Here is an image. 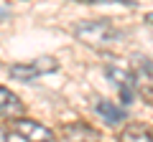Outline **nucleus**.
Returning a JSON list of instances; mask_svg holds the SVG:
<instances>
[{
    "instance_id": "nucleus-1",
    "label": "nucleus",
    "mask_w": 153,
    "mask_h": 142,
    "mask_svg": "<svg viewBox=\"0 0 153 142\" xmlns=\"http://www.w3.org/2000/svg\"><path fill=\"white\" fill-rule=\"evenodd\" d=\"M74 36L92 48H110V46L120 43L125 33L107 20H94V23H79L74 28Z\"/></svg>"
},
{
    "instance_id": "nucleus-2",
    "label": "nucleus",
    "mask_w": 153,
    "mask_h": 142,
    "mask_svg": "<svg viewBox=\"0 0 153 142\" xmlns=\"http://www.w3.org/2000/svg\"><path fill=\"white\" fill-rule=\"evenodd\" d=\"M59 69V61L54 56H38L31 64H13L10 66V79H18V81H31V79H38L44 74H51V71Z\"/></svg>"
},
{
    "instance_id": "nucleus-3",
    "label": "nucleus",
    "mask_w": 153,
    "mask_h": 142,
    "mask_svg": "<svg viewBox=\"0 0 153 142\" xmlns=\"http://www.w3.org/2000/svg\"><path fill=\"white\" fill-rule=\"evenodd\" d=\"M10 130L16 132V135L21 137L23 142H54V132H51L46 124L36 122V119L18 117V119H13Z\"/></svg>"
},
{
    "instance_id": "nucleus-4",
    "label": "nucleus",
    "mask_w": 153,
    "mask_h": 142,
    "mask_svg": "<svg viewBox=\"0 0 153 142\" xmlns=\"http://www.w3.org/2000/svg\"><path fill=\"white\" fill-rule=\"evenodd\" d=\"M105 74H107V79L115 86L120 89V102L128 107L133 102V91H135V76H133V71L120 69V66H105Z\"/></svg>"
},
{
    "instance_id": "nucleus-5",
    "label": "nucleus",
    "mask_w": 153,
    "mask_h": 142,
    "mask_svg": "<svg viewBox=\"0 0 153 142\" xmlns=\"http://www.w3.org/2000/svg\"><path fill=\"white\" fill-rule=\"evenodd\" d=\"M130 71L135 76V89L140 94H151L153 91V61L138 53V56H133Z\"/></svg>"
},
{
    "instance_id": "nucleus-6",
    "label": "nucleus",
    "mask_w": 153,
    "mask_h": 142,
    "mask_svg": "<svg viewBox=\"0 0 153 142\" xmlns=\"http://www.w3.org/2000/svg\"><path fill=\"white\" fill-rule=\"evenodd\" d=\"M64 140L69 142H100V132L87 122H74V124H64Z\"/></svg>"
},
{
    "instance_id": "nucleus-7",
    "label": "nucleus",
    "mask_w": 153,
    "mask_h": 142,
    "mask_svg": "<svg viewBox=\"0 0 153 142\" xmlns=\"http://www.w3.org/2000/svg\"><path fill=\"white\" fill-rule=\"evenodd\" d=\"M94 112H97L107 124H120L123 119H128V112L123 109V107H117V104L107 102V99H100V102L94 104Z\"/></svg>"
},
{
    "instance_id": "nucleus-8",
    "label": "nucleus",
    "mask_w": 153,
    "mask_h": 142,
    "mask_svg": "<svg viewBox=\"0 0 153 142\" xmlns=\"http://www.w3.org/2000/svg\"><path fill=\"white\" fill-rule=\"evenodd\" d=\"M0 114L3 117H21L23 114V102L5 86H0Z\"/></svg>"
},
{
    "instance_id": "nucleus-9",
    "label": "nucleus",
    "mask_w": 153,
    "mask_h": 142,
    "mask_svg": "<svg viewBox=\"0 0 153 142\" xmlns=\"http://www.w3.org/2000/svg\"><path fill=\"white\" fill-rule=\"evenodd\" d=\"M120 142H153V135L140 124H128L125 130L117 135Z\"/></svg>"
},
{
    "instance_id": "nucleus-10",
    "label": "nucleus",
    "mask_w": 153,
    "mask_h": 142,
    "mask_svg": "<svg viewBox=\"0 0 153 142\" xmlns=\"http://www.w3.org/2000/svg\"><path fill=\"white\" fill-rule=\"evenodd\" d=\"M76 3H89V5H125V8L135 5L133 0H76Z\"/></svg>"
},
{
    "instance_id": "nucleus-11",
    "label": "nucleus",
    "mask_w": 153,
    "mask_h": 142,
    "mask_svg": "<svg viewBox=\"0 0 153 142\" xmlns=\"http://www.w3.org/2000/svg\"><path fill=\"white\" fill-rule=\"evenodd\" d=\"M0 142H8V132L3 130V127H0Z\"/></svg>"
},
{
    "instance_id": "nucleus-12",
    "label": "nucleus",
    "mask_w": 153,
    "mask_h": 142,
    "mask_svg": "<svg viewBox=\"0 0 153 142\" xmlns=\"http://www.w3.org/2000/svg\"><path fill=\"white\" fill-rule=\"evenodd\" d=\"M8 15V13H5V8H0V18H5Z\"/></svg>"
},
{
    "instance_id": "nucleus-13",
    "label": "nucleus",
    "mask_w": 153,
    "mask_h": 142,
    "mask_svg": "<svg viewBox=\"0 0 153 142\" xmlns=\"http://www.w3.org/2000/svg\"><path fill=\"white\" fill-rule=\"evenodd\" d=\"M148 23H151V26H153V13H148Z\"/></svg>"
}]
</instances>
